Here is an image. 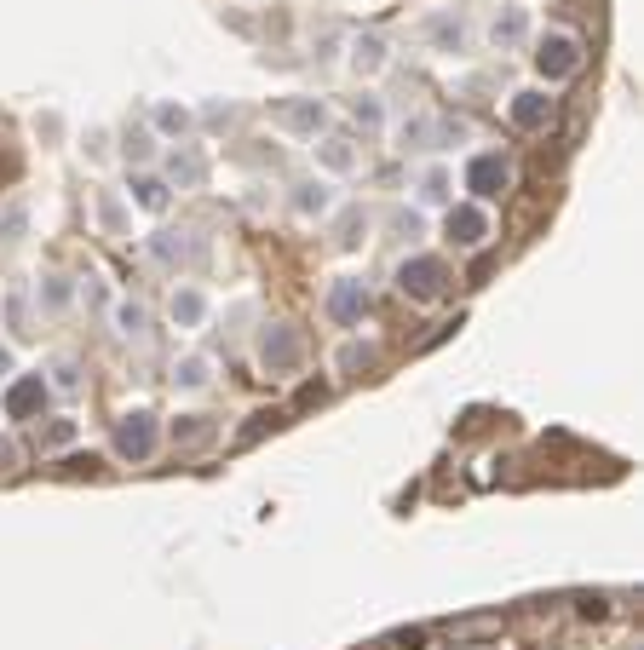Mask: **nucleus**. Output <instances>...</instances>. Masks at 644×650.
I'll return each instance as SVG.
<instances>
[{
  "label": "nucleus",
  "mask_w": 644,
  "mask_h": 650,
  "mask_svg": "<svg viewBox=\"0 0 644 650\" xmlns=\"http://www.w3.org/2000/svg\"><path fill=\"white\" fill-rule=\"evenodd\" d=\"M443 282H449V265L432 254H420V259H403V271H397V288L409 294V300H437L443 294Z\"/></svg>",
  "instance_id": "obj_1"
},
{
  "label": "nucleus",
  "mask_w": 644,
  "mask_h": 650,
  "mask_svg": "<svg viewBox=\"0 0 644 650\" xmlns=\"http://www.w3.org/2000/svg\"><path fill=\"white\" fill-rule=\"evenodd\" d=\"M535 64H541L547 81H570V75L581 70V41H575V35H547L541 52H535Z\"/></svg>",
  "instance_id": "obj_2"
},
{
  "label": "nucleus",
  "mask_w": 644,
  "mask_h": 650,
  "mask_svg": "<svg viewBox=\"0 0 644 650\" xmlns=\"http://www.w3.org/2000/svg\"><path fill=\"white\" fill-rule=\"evenodd\" d=\"M115 449H121L127 461H150V455H156V415H127L115 426Z\"/></svg>",
  "instance_id": "obj_3"
},
{
  "label": "nucleus",
  "mask_w": 644,
  "mask_h": 650,
  "mask_svg": "<svg viewBox=\"0 0 644 650\" xmlns=\"http://www.w3.org/2000/svg\"><path fill=\"white\" fill-rule=\"evenodd\" d=\"M259 357H265V369H271V374H288V369H299V357H305V340H299L288 323H276L271 334H265Z\"/></svg>",
  "instance_id": "obj_4"
},
{
  "label": "nucleus",
  "mask_w": 644,
  "mask_h": 650,
  "mask_svg": "<svg viewBox=\"0 0 644 650\" xmlns=\"http://www.w3.org/2000/svg\"><path fill=\"white\" fill-rule=\"evenodd\" d=\"M363 311H368V288L363 282H334V288H328V317H334V323L340 328H351V323H363Z\"/></svg>",
  "instance_id": "obj_5"
},
{
  "label": "nucleus",
  "mask_w": 644,
  "mask_h": 650,
  "mask_svg": "<svg viewBox=\"0 0 644 650\" xmlns=\"http://www.w3.org/2000/svg\"><path fill=\"white\" fill-rule=\"evenodd\" d=\"M506 179H512V162H506V156H495V150H489V156H478V162L466 167V185L478 190V196H501Z\"/></svg>",
  "instance_id": "obj_6"
},
{
  "label": "nucleus",
  "mask_w": 644,
  "mask_h": 650,
  "mask_svg": "<svg viewBox=\"0 0 644 650\" xmlns=\"http://www.w3.org/2000/svg\"><path fill=\"white\" fill-rule=\"evenodd\" d=\"M41 403H46V380H41V374H23V380L6 386V415H12V420H29Z\"/></svg>",
  "instance_id": "obj_7"
},
{
  "label": "nucleus",
  "mask_w": 644,
  "mask_h": 650,
  "mask_svg": "<svg viewBox=\"0 0 644 650\" xmlns=\"http://www.w3.org/2000/svg\"><path fill=\"white\" fill-rule=\"evenodd\" d=\"M449 236H455L460 248H478L483 236H489V219H483V208H455V213H449Z\"/></svg>",
  "instance_id": "obj_8"
},
{
  "label": "nucleus",
  "mask_w": 644,
  "mask_h": 650,
  "mask_svg": "<svg viewBox=\"0 0 644 650\" xmlns=\"http://www.w3.org/2000/svg\"><path fill=\"white\" fill-rule=\"evenodd\" d=\"M276 121H282V127H294V133H317V127H322V104H317V98L276 104Z\"/></svg>",
  "instance_id": "obj_9"
},
{
  "label": "nucleus",
  "mask_w": 644,
  "mask_h": 650,
  "mask_svg": "<svg viewBox=\"0 0 644 650\" xmlns=\"http://www.w3.org/2000/svg\"><path fill=\"white\" fill-rule=\"evenodd\" d=\"M547 116H552V98L547 93H518V98H512V121H518L524 133L547 127Z\"/></svg>",
  "instance_id": "obj_10"
},
{
  "label": "nucleus",
  "mask_w": 644,
  "mask_h": 650,
  "mask_svg": "<svg viewBox=\"0 0 644 650\" xmlns=\"http://www.w3.org/2000/svg\"><path fill=\"white\" fill-rule=\"evenodd\" d=\"M489 35H495V47H518V41H524V12H518V6H506Z\"/></svg>",
  "instance_id": "obj_11"
},
{
  "label": "nucleus",
  "mask_w": 644,
  "mask_h": 650,
  "mask_svg": "<svg viewBox=\"0 0 644 650\" xmlns=\"http://www.w3.org/2000/svg\"><path fill=\"white\" fill-rule=\"evenodd\" d=\"M351 64H357V70H380V64H386V41H380V35H363V41L351 47Z\"/></svg>",
  "instance_id": "obj_12"
},
{
  "label": "nucleus",
  "mask_w": 644,
  "mask_h": 650,
  "mask_svg": "<svg viewBox=\"0 0 644 650\" xmlns=\"http://www.w3.org/2000/svg\"><path fill=\"white\" fill-rule=\"evenodd\" d=\"M167 173H173V185H202L207 162H202V156H190V150H184V156H173V162H167Z\"/></svg>",
  "instance_id": "obj_13"
},
{
  "label": "nucleus",
  "mask_w": 644,
  "mask_h": 650,
  "mask_svg": "<svg viewBox=\"0 0 644 650\" xmlns=\"http://www.w3.org/2000/svg\"><path fill=\"white\" fill-rule=\"evenodd\" d=\"M202 311H207V300L196 294V288H184V294H173V317H179L184 328H196V323H202Z\"/></svg>",
  "instance_id": "obj_14"
},
{
  "label": "nucleus",
  "mask_w": 644,
  "mask_h": 650,
  "mask_svg": "<svg viewBox=\"0 0 644 650\" xmlns=\"http://www.w3.org/2000/svg\"><path fill=\"white\" fill-rule=\"evenodd\" d=\"M133 202L138 208H150V213H161L167 208V185H161V179H133Z\"/></svg>",
  "instance_id": "obj_15"
},
{
  "label": "nucleus",
  "mask_w": 644,
  "mask_h": 650,
  "mask_svg": "<svg viewBox=\"0 0 644 650\" xmlns=\"http://www.w3.org/2000/svg\"><path fill=\"white\" fill-rule=\"evenodd\" d=\"M432 41L443 52H460V41H466V24L460 18H432Z\"/></svg>",
  "instance_id": "obj_16"
},
{
  "label": "nucleus",
  "mask_w": 644,
  "mask_h": 650,
  "mask_svg": "<svg viewBox=\"0 0 644 650\" xmlns=\"http://www.w3.org/2000/svg\"><path fill=\"white\" fill-rule=\"evenodd\" d=\"M207 438H213V426H207L202 415H190V420L173 426V443H184V449H196V443H207Z\"/></svg>",
  "instance_id": "obj_17"
},
{
  "label": "nucleus",
  "mask_w": 644,
  "mask_h": 650,
  "mask_svg": "<svg viewBox=\"0 0 644 650\" xmlns=\"http://www.w3.org/2000/svg\"><path fill=\"white\" fill-rule=\"evenodd\" d=\"M317 156H322V167H334V173H345V167L357 162V156H351V144H345V139H322V150H317Z\"/></svg>",
  "instance_id": "obj_18"
},
{
  "label": "nucleus",
  "mask_w": 644,
  "mask_h": 650,
  "mask_svg": "<svg viewBox=\"0 0 644 650\" xmlns=\"http://www.w3.org/2000/svg\"><path fill=\"white\" fill-rule=\"evenodd\" d=\"M294 208L299 213H322V208H328V190H322V185H299L294 190Z\"/></svg>",
  "instance_id": "obj_19"
},
{
  "label": "nucleus",
  "mask_w": 644,
  "mask_h": 650,
  "mask_svg": "<svg viewBox=\"0 0 644 650\" xmlns=\"http://www.w3.org/2000/svg\"><path fill=\"white\" fill-rule=\"evenodd\" d=\"M115 323H121V334H127V340H144V305H121V311H115Z\"/></svg>",
  "instance_id": "obj_20"
},
{
  "label": "nucleus",
  "mask_w": 644,
  "mask_h": 650,
  "mask_svg": "<svg viewBox=\"0 0 644 650\" xmlns=\"http://www.w3.org/2000/svg\"><path fill=\"white\" fill-rule=\"evenodd\" d=\"M179 386H184V392L207 386V363H202V357H184V363H179Z\"/></svg>",
  "instance_id": "obj_21"
},
{
  "label": "nucleus",
  "mask_w": 644,
  "mask_h": 650,
  "mask_svg": "<svg viewBox=\"0 0 644 650\" xmlns=\"http://www.w3.org/2000/svg\"><path fill=\"white\" fill-rule=\"evenodd\" d=\"M6 317H12V328H18V334H29V305H23V288L6 300Z\"/></svg>",
  "instance_id": "obj_22"
},
{
  "label": "nucleus",
  "mask_w": 644,
  "mask_h": 650,
  "mask_svg": "<svg viewBox=\"0 0 644 650\" xmlns=\"http://www.w3.org/2000/svg\"><path fill=\"white\" fill-rule=\"evenodd\" d=\"M420 196H426V202H443V196H449V173H426Z\"/></svg>",
  "instance_id": "obj_23"
},
{
  "label": "nucleus",
  "mask_w": 644,
  "mask_h": 650,
  "mask_svg": "<svg viewBox=\"0 0 644 650\" xmlns=\"http://www.w3.org/2000/svg\"><path fill=\"white\" fill-rule=\"evenodd\" d=\"M374 363V346H345V357H340V369H368Z\"/></svg>",
  "instance_id": "obj_24"
},
{
  "label": "nucleus",
  "mask_w": 644,
  "mask_h": 650,
  "mask_svg": "<svg viewBox=\"0 0 644 650\" xmlns=\"http://www.w3.org/2000/svg\"><path fill=\"white\" fill-rule=\"evenodd\" d=\"M41 300L52 305V311H58V305L69 300V282H64V277H46V288H41Z\"/></svg>",
  "instance_id": "obj_25"
},
{
  "label": "nucleus",
  "mask_w": 644,
  "mask_h": 650,
  "mask_svg": "<svg viewBox=\"0 0 644 650\" xmlns=\"http://www.w3.org/2000/svg\"><path fill=\"white\" fill-rule=\"evenodd\" d=\"M156 121L167 127V133H184V127H190V116H184V110H173V104H167V110H156Z\"/></svg>",
  "instance_id": "obj_26"
},
{
  "label": "nucleus",
  "mask_w": 644,
  "mask_h": 650,
  "mask_svg": "<svg viewBox=\"0 0 644 650\" xmlns=\"http://www.w3.org/2000/svg\"><path fill=\"white\" fill-rule=\"evenodd\" d=\"M357 121H363V127H380V104H374V98H357Z\"/></svg>",
  "instance_id": "obj_27"
},
{
  "label": "nucleus",
  "mask_w": 644,
  "mask_h": 650,
  "mask_svg": "<svg viewBox=\"0 0 644 650\" xmlns=\"http://www.w3.org/2000/svg\"><path fill=\"white\" fill-rule=\"evenodd\" d=\"M127 156L144 162V156H150V133H127Z\"/></svg>",
  "instance_id": "obj_28"
},
{
  "label": "nucleus",
  "mask_w": 644,
  "mask_h": 650,
  "mask_svg": "<svg viewBox=\"0 0 644 650\" xmlns=\"http://www.w3.org/2000/svg\"><path fill=\"white\" fill-rule=\"evenodd\" d=\"M98 213H104V225H110V231H121V202H115V196H104V202H98Z\"/></svg>",
  "instance_id": "obj_29"
},
{
  "label": "nucleus",
  "mask_w": 644,
  "mask_h": 650,
  "mask_svg": "<svg viewBox=\"0 0 644 650\" xmlns=\"http://www.w3.org/2000/svg\"><path fill=\"white\" fill-rule=\"evenodd\" d=\"M12 461H18V449H12V443L0 438V472H6V466H12Z\"/></svg>",
  "instance_id": "obj_30"
},
{
  "label": "nucleus",
  "mask_w": 644,
  "mask_h": 650,
  "mask_svg": "<svg viewBox=\"0 0 644 650\" xmlns=\"http://www.w3.org/2000/svg\"><path fill=\"white\" fill-rule=\"evenodd\" d=\"M6 369H12V357H6V351H0V374H6Z\"/></svg>",
  "instance_id": "obj_31"
}]
</instances>
